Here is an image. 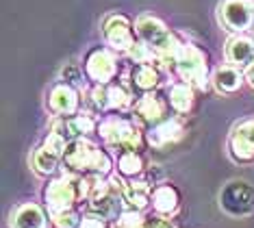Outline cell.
Segmentation results:
<instances>
[{"label": "cell", "mask_w": 254, "mask_h": 228, "mask_svg": "<svg viewBox=\"0 0 254 228\" xmlns=\"http://www.w3.org/2000/svg\"><path fill=\"white\" fill-rule=\"evenodd\" d=\"M48 220H50V224H53V228H78L83 218H80L74 209H67V211L48 213Z\"/></svg>", "instance_id": "cell-26"}, {"label": "cell", "mask_w": 254, "mask_h": 228, "mask_svg": "<svg viewBox=\"0 0 254 228\" xmlns=\"http://www.w3.org/2000/svg\"><path fill=\"white\" fill-rule=\"evenodd\" d=\"M152 200V187L146 180H126L122 189V202L124 209H132V211H143V209Z\"/></svg>", "instance_id": "cell-16"}, {"label": "cell", "mask_w": 254, "mask_h": 228, "mask_svg": "<svg viewBox=\"0 0 254 228\" xmlns=\"http://www.w3.org/2000/svg\"><path fill=\"white\" fill-rule=\"evenodd\" d=\"M143 169V159L139 152H120L118 156V172L124 178H135Z\"/></svg>", "instance_id": "cell-25"}, {"label": "cell", "mask_w": 254, "mask_h": 228, "mask_svg": "<svg viewBox=\"0 0 254 228\" xmlns=\"http://www.w3.org/2000/svg\"><path fill=\"white\" fill-rule=\"evenodd\" d=\"M63 161V154H59L57 150L48 148V146L42 144V148H37L33 152L31 156V165L35 169L37 174H44V176H48V174H53L57 167H59V163Z\"/></svg>", "instance_id": "cell-21"}, {"label": "cell", "mask_w": 254, "mask_h": 228, "mask_svg": "<svg viewBox=\"0 0 254 228\" xmlns=\"http://www.w3.org/2000/svg\"><path fill=\"white\" fill-rule=\"evenodd\" d=\"M135 31H137V35H139L141 42H146L150 48L157 52L165 68L174 66L178 52H181V48H183V42L159 20V17H152V15L137 17Z\"/></svg>", "instance_id": "cell-2"}, {"label": "cell", "mask_w": 254, "mask_h": 228, "mask_svg": "<svg viewBox=\"0 0 254 228\" xmlns=\"http://www.w3.org/2000/svg\"><path fill=\"white\" fill-rule=\"evenodd\" d=\"M98 135L111 150L137 152L141 148V131L135 120H126L122 115H107L98 124Z\"/></svg>", "instance_id": "cell-4"}, {"label": "cell", "mask_w": 254, "mask_h": 228, "mask_svg": "<svg viewBox=\"0 0 254 228\" xmlns=\"http://www.w3.org/2000/svg\"><path fill=\"white\" fill-rule=\"evenodd\" d=\"M78 228H107V220L96 213H87V215H83Z\"/></svg>", "instance_id": "cell-28"}, {"label": "cell", "mask_w": 254, "mask_h": 228, "mask_svg": "<svg viewBox=\"0 0 254 228\" xmlns=\"http://www.w3.org/2000/svg\"><path fill=\"white\" fill-rule=\"evenodd\" d=\"M146 228H174V224L163 215H154V218L146 220Z\"/></svg>", "instance_id": "cell-29"}, {"label": "cell", "mask_w": 254, "mask_h": 228, "mask_svg": "<svg viewBox=\"0 0 254 228\" xmlns=\"http://www.w3.org/2000/svg\"><path fill=\"white\" fill-rule=\"evenodd\" d=\"M126 55L130 57V61L132 63H137V66H154V68H159V70H163L165 66H163V61L159 59V55L154 52L150 46L146 44V42H137L132 48L126 52Z\"/></svg>", "instance_id": "cell-24"}, {"label": "cell", "mask_w": 254, "mask_h": 228, "mask_svg": "<svg viewBox=\"0 0 254 228\" xmlns=\"http://www.w3.org/2000/svg\"><path fill=\"white\" fill-rule=\"evenodd\" d=\"M246 78H248V80H250V83L254 85V63H252V66L246 70Z\"/></svg>", "instance_id": "cell-31"}, {"label": "cell", "mask_w": 254, "mask_h": 228, "mask_svg": "<svg viewBox=\"0 0 254 228\" xmlns=\"http://www.w3.org/2000/svg\"><path fill=\"white\" fill-rule=\"evenodd\" d=\"M213 85L219 93H235L237 89H241L244 85V72L235 66H219L215 72H213Z\"/></svg>", "instance_id": "cell-17"}, {"label": "cell", "mask_w": 254, "mask_h": 228, "mask_svg": "<svg viewBox=\"0 0 254 228\" xmlns=\"http://www.w3.org/2000/svg\"><path fill=\"white\" fill-rule=\"evenodd\" d=\"M222 24L237 35L246 33L254 26V2L252 0H224L219 4Z\"/></svg>", "instance_id": "cell-6"}, {"label": "cell", "mask_w": 254, "mask_h": 228, "mask_svg": "<svg viewBox=\"0 0 254 228\" xmlns=\"http://www.w3.org/2000/svg\"><path fill=\"white\" fill-rule=\"evenodd\" d=\"M85 74L96 85H111V80L118 74V59H115L113 50L98 48L91 52L85 61Z\"/></svg>", "instance_id": "cell-8"}, {"label": "cell", "mask_w": 254, "mask_h": 228, "mask_svg": "<svg viewBox=\"0 0 254 228\" xmlns=\"http://www.w3.org/2000/svg\"><path fill=\"white\" fill-rule=\"evenodd\" d=\"M87 100L96 111H109V89H107V85H94L89 89Z\"/></svg>", "instance_id": "cell-27"}, {"label": "cell", "mask_w": 254, "mask_h": 228, "mask_svg": "<svg viewBox=\"0 0 254 228\" xmlns=\"http://www.w3.org/2000/svg\"><path fill=\"white\" fill-rule=\"evenodd\" d=\"M63 78H65V83L70 85V83H74V80H78L80 76H78V72L74 68H67V70H63Z\"/></svg>", "instance_id": "cell-30"}, {"label": "cell", "mask_w": 254, "mask_h": 228, "mask_svg": "<svg viewBox=\"0 0 254 228\" xmlns=\"http://www.w3.org/2000/svg\"><path fill=\"white\" fill-rule=\"evenodd\" d=\"M185 135V126L181 120L176 118H167L163 122H159L157 126L148 128V144L152 148H167V146L181 142Z\"/></svg>", "instance_id": "cell-14"}, {"label": "cell", "mask_w": 254, "mask_h": 228, "mask_svg": "<svg viewBox=\"0 0 254 228\" xmlns=\"http://www.w3.org/2000/svg\"><path fill=\"white\" fill-rule=\"evenodd\" d=\"M87 196H89V178L70 172L50 180L44 189V200L46 207H48V213L74 209L76 202H87Z\"/></svg>", "instance_id": "cell-3"}, {"label": "cell", "mask_w": 254, "mask_h": 228, "mask_svg": "<svg viewBox=\"0 0 254 228\" xmlns=\"http://www.w3.org/2000/svg\"><path fill=\"white\" fill-rule=\"evenodd\" d=\"M161 83V70L154 66H135L130 74V87L141 93L154 91Z\"/></svg>", "instance_id": "cell-19"}, {"label": "cell", "mask_w": 254, "mask_h": 228, "mask_svg": "<svg viewBox=\"0 0 254 228\" xmlns=\"http://www.w3.org/2000/svg\"><path fill=\"white\" fill-rule=\"evenodd\" d=\"M11 228H46V215L37 204H22L11 215Z\"/></svg>", "instance_id": "cell-18"}, {"label": "cell", "mask_w": 254, "mask_h": 228, "mask_svg": "<svg viewBox=\"0 0 254 228\" xmlns=\"http://www.w3.org/2000/svg\"><path fill=\"white\" fill-rule=\"evenodd\" d=\"M98 122L91 113H74V115H59L53 122V133L61 135L67 144L76 142V139H83L91 135L94 131H98Z\"/></svg>", "instance_id": "cell-7"}, {"label": "cell", "mask_w": 254, "mask_h": 228, "mask_svg": "<svg viewBox=\"0 0 254 228\" xmlns=\"http://www.w3.org/2000/svg\"><path fill=\"white\" fill-rule=\"evenodd\" d=\"M224 211L230 215H248L254 209V189L244 180L226 185V189L219 196Z\"/></svg>", "instance_id": "cell-9"}, {"label": "cell", "mask_w": 254, "mask_h": 228, "mask_svg": "<svg viewBox=\"0 0 254 228\" xmlns=\"http://www.w3.org/2000/svg\"><path fill=\"white\" fill-rule=\"evenodd\" d=\"M172 70L178 74L183 83L191 85L193 89H206L209 85V66H206V57L200 48L191 44H183L178 52Z\"/></svg>", "instance_id": "cell-5"}, {"label": "cell", "mask_w": 254, "mask_h": 228, "mask_svg": "<svg viewBox=\"0 0 254 228\" xmlns=\"http://www.w3.org/2000/svg\"><path fill=\"white\" fill-rule=\"evenodd\" d=\"M152 209L157 215L170 218L172 213H176L178 209V194L172 185H159L152 191Z\"/></svg>", "instance_id": "cell-20"}, {"label": "cell", "mask_w": 254, "mask_h": 228, "mask_svg": "<svg viewBox=\"0 0 254 228\" xmlns=\"http://www.w3.org/2000/svg\"><path fill=\"white\" fill-rule=\"evenodd\" d=\"M167 104L163 102V98H159L154 91L150 93H141L137 98L135 107H132V120H137L139 124L152 128L157 126L159 122L167 120Z\"/></svg>", "instance_id": "cell-10"}, {"label": "cell", "mask_w": 254, "mask_h": 228, "mask_svg": "<svg viewBox=\"0 0 254 228\" xmlns=\"http://www.w3.org/2000/svg\"><path fill=\"white\" fill-rule=\"evenodd\" d=\"M115 228H120V226H118V224H115Z\"/></svg>", "instance_id": "cell-32"}, {"label": "cell", "mask_w": 254, "mask_h": 228, "mask_svg": "<svg viewBox=\"0 0 254 228\" xmlns=\"http://www.w3.org/2000/svg\"><path fill=\"white\" fill-rule=\"evenodd\" d=\"M226 59L230 66L248 70L254 63V37L250 35H235L226 44Z\"/></svg>", "instance_id": "cell-15"}, {"label": "cell", "mask_w": 254, "mask_h": 228, "mask_svg": "<svg viewBox=\"0 0 254 228\" xmlns=\"http://www.w3.org/2000/svg\"><path fill=\"white\" fill-rule=\"evenodd\" d=\"M63 165L70 174H78V176H109L113 169L111 156L87 137L67 144Z\"/></svg>", "instance_id": "cell-1"}, {"label": "cell", "mask_w": 254, "mask_h": 228, "mask_svg": "<svg viewBox=\"0 0 254 228\" xmlns=\"http://www.w3.org/2000/svg\"><path fill=\"white\" fill-rule=\"evenodd\" d=\"M109 89V111H128L135 107V96H132L128 83L107 85Z\"/></svg>", "instance_id": "cell-22"}, {"label": "cell", "mask_w": 254, "mask_h": 228, "mask_svg": "<svg viewBox=\"0 0 254 228\" xmlns=\"http://www.w3.org/2000/svg\"><path fill=\"white\" fill-rule=\"evenodd\" d=\"M48 107L57 118L78 113V91L67 83H57L48 93Z\"/></svg>", "instance_id": "cell-13"}, {"label": "cell", "mask_w": 254, "mask_h": 228, "mask_svg": "<svg viewBox=\"0 0 254 228\" xmlns=\"http://www.w3.org/2000/svg\"><path fill=\"white\" fill-rule=\"evenodd\" d=\"M170 104L176 113H189L193 107V87L187 83H174L170 89Z\"/></svg>", "instance_id": "cell-23"}, {"label": "cell", "mask_w": 254, "mask_h": 228, "mask_svg": "<svg viewBox=\"0 0 254 228\" xmlns=\"http://www.w3.org/2000/svg\"><path fill=\"white\" fill-rule=\"evenodd\" d=\"M228 148L235 161H254V120L241 122L228 139Z\"/></svg>", "instance_id": "cell-12"}, {"label": "cell", "mask_w": 254, "mask_h": 228, "mask_svg": "<svg viewBox=\"0 0 254 228\" xmlns=\"http://www.w3.org/2000/svg\"><path fill=\"white\" fill-rule=\"evenodd\" d=\"M105 42L111 50L128 52L135 46V35H132V24L124 15H111L105 24Z\"/></svg>", "instance_id": "cell-11"}]
</instances>
